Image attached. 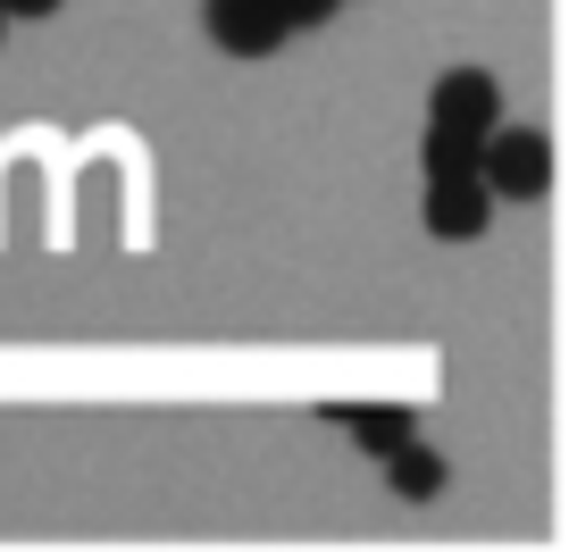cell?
<instances>
[{
    "instance_id": "cell-1",
    "label": "cell",
    "mask_w": 569,
    "mask_h": 552,
    "mask_svg": "<svg viewBox=\"0 0 569 552\" xmlns=\"http://www.w3.org/2000/svg\"><path fill=\"white\" fill-rule=\"evenodd\" d=\"M478 177H486V193H502V201H536L552 184V143L528 134V126H511V134L478 143Z\"/></svg>"
},
{
    "instance_id": "cell-2",
    "label": "cell",
    "mask_w": 569,
    "mask_h": 552,
    "mask_svg": "<svg viewBox=\"0 0 569 552\" xmlns=\"http://www.w3.org/2000/svg\"><path fill=\"white\" fill-rule=\"evenodd\" d=\"M486 218H495V193H486L478 168H461V177H427V227L445 234V243L486 234Z\"/></svg>"
},
{
    "instance_id": "cell-3",
    "label": "cell",
    "mask_w": 569,
    "mask_h": 552,
    "mask_svg": "<svg viewBox=\"0 0 569 552\" xmlns=\"http://www.w3.org/2000/svg\"><path fill=\"white\" fill-rule=\"evenodd\" d=\"M293 26L277 18V0H210V42L234 59H268Z\"/></svg>"
},
{
    "instance_id": "cell-4",
    "label": "cell",
    "mask_w": 569,
    "mask_h": 552,
    "mask_svg": "<svg viewBox=\"0 0 569 552\" xmlns=\"http://www.w3.org/2000/svg\"><path fill=\"white\" fill-rule=\"evenodd\" d=\"M495 118H502L495 76L461 68V76H445V84H436V126H461V134H495Z\"/></svg>"
},
{
    "instance_id": "cell-5",
    "label": "cell",
    "mask_w": 569,
    "mask_h": 552,
    "mask_svg": "<svg viewBox=\"0 0 569 552\" xmlns=\"http://www.w3.org/2000/svg\"><path fill=\"white\" fill-rule=\"evenodd\" d=\"M386 461H393V494H410V502H427L436 485H445V461H436V452H419V444H393Z\"/></svg>"
},
{
    "instance_id": "cell-6",
    "label": "cell",
    "mask_w": 569,
    "mask_h": 552,
    "mask_svg": "<svg viewBox=\"0 0 569 552\" xmlns=\"http://www.w3.org/2000/svg\"><path fill=\"white\" fill-rule=\"evenodd\" d=\"M478 143H486V134H461V126H427V177H461V168H478Z\"/></svg>"
},
{
    "instance_id": "cell-7",
    "label": "cell",
    "mask_w": 569,
    "mask_h": 552,
    "mask_svg": "<svg viewBox=\"0 0 569 552\" xmlns=\"http://www.w3.org/2000/svg\"><path fill=\"white\" fill-rule=\"evenodd\" d=\"M352 435L369 452H393V444H410V410H393V402H377V410H352Z\"/></svg>"
},
{
    "instance_id": "cell-8",
    "label": "cell",
    "mask_w": 569,
    "mask_h": 552,
    "mask_svg": "<svg viewBox=\"0 0 569 552\" xmlns=\"http://www.w3.org/2000/svg\"><path fill=\"white\" fill-rule=\"evenodd\" d=\"M277 18L284 26H327V18H336V0H277Z\"/></svg>"
},
{
    "instance_id": "cell-9",
    "label": "cell",
    "mask_w": 569,
    "mask_h": 552,
    "mask_svg": "<svg viewBox=\"0 0 569 552\" xmlns=\"http://www.w3.org/2000/svg\"><path fill=\"white\" fill-rule=\"evenodd\" d=\"M0 18H59V0H0Z\"/></svg>"
},
{
    "instance_id": "cell-10",
    "label": "cell",
    "mask_w": 569,
    "mask_h": 552,
    "mask_svg": "<svg viewBox=\"0 0 569 552\" xmlns=\"http://www.w3.org/2000/svg\"><path fill=\"white\" fill-rule=\"evenodd\" d=\"M0 26H9V18H0Z\"/></svg>"
}]
</instances>
